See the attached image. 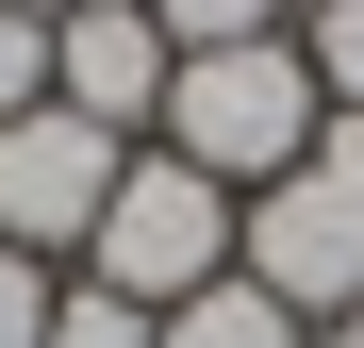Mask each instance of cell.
<instances>
[{
  "mask_svg": "<svg viewBox=\"0 0 364 348\" xmlns=\"http://www.w3.org/2000/svg\"><path fill=\"white\" fill-rule=\"evenodd\" d=\"M166 17L149 0H67V17H50V100L67 116H100V133H149L166 116Z\"/></svg>",
  "mask_w": 364,
  "mask_h": 348,
  "instance_id": "cell-5",
  "label": "cell"
},
{
  "mask_svg": "<svg viewBox=\"0 0 364 348\" xmlns=\"http://www.w3.org/2000/svg\"><path fill=\"white\" fill-rule=\"evenodd\" d=\"M232 183H199L182 149H133L116 166V216H100V249H83V282H116V299H149V315H182L199 282H232Z\"/></svg>",
  "mask_w": 364,
  "mask_h": 348,
  "instance_id": "cell-2",
  "label": "cell"
},
{
  "mask_svg": "<svg viewBox=\"0 0 364 348\" xmlns=\"http://www.w3.org/2000/svg\"><path fill=\"white\" fill-rule=\"evenodd\" d=\"M166 17V50H249V33H282L298 0H149Z\"/></svg>",
  "mask_w": 364,
  "mask_h": 348,
  "instance_id": "cell-9",
  "label": "cell"
},
{
  "mask_svg": "<svg viewBox=\"0 0 364 348\" xmlns=\"http://www.w3.org/2000/svg\"><path fill=\"white\" fill-rule=\"evenodd\" d=\"M116 166H133V133H100V116L67 100H33V116H0V249H100V216H116Z\"/></svg>",
  "mask_w": 364,
  "mask_h": 348,
  "instance_id": "cell-3",
  "label": "cell"
},
{
  "mask_svg": "<svg viewBox=\"0 0 364 348\" xmlns=\"http://www.w3.org/2000/svg\"><path fill=\"white\" fill-rule=\"evenodd\" d=\"M315 348H364V315H331V332H315Z\"/></svg>",
  "mask_w": 364,
  "mask_h": 348,
  "instance_id": "cell-13",
  "label": "cell"
},
{
  "mask_svg": "<svg viewBox=\"0 0 364 348\" xmlns=\"http://www.w3.org/2000/svg\"><path fill=\"white\" fill-rule=\"evenodd\" d=\"M33 100H50V17L0 0V116H33Z\"/></svg>",
  "mask_w": 364,
  "mask_h": 348,
  "instance_id": "cell-10",
  "label": "cell"
},
{
  "mask_svg": "<svg viewBox=\"0 0 364 348\" xmlns=\"http://www.w3.org/2000/svg\"><path fill=\"white\" fill-rule=\"evenodd\" d=\"M298 67H315L331 116H364V0H315V17H298Z\"/></svg>",
  "mask_w": 364,
  "mask_h": 348,
  "instance_id": "cell-8",
  "label": "cell"
},
{
  "mask_svg": "<svg viewBox=\"0 0 364 348\" xmlns=\"http://www.w3.org/2000/svg\"><path fill=\"white\" fill-rule=\"evenodd\" d=\"M17 17H67V0H17Z\"/></svg>",
  "mask_w": 364,
  "mask_h": 348,
  "instance_id": "cell-14",
  "label": "cell"
},
{
  "mask_svg": "<svg viewBox=\"0 0 364 348\" xmlns=\"http://www.w3.org/2000/svg\"><path fill=\"white\" fill-rule=\"evenodd\" d=\"M315 183H331V199H364V116H315Z\"/></svg>",
  "mask_w": 364,
  "mask_h": 348,
  "instance_id": "cell-12",
  "label": "cell"
},
{
  "mask_svg": "<svg viewBox=\"0 0 364 348\" xmlns=\"http://www.w3.org/2000/svg\"><path fill=\"white\" fill-rule=\"evenodd\" d=\"M232 265H249L298 332H331V315H364V199H331L315 166H282V183L232 216Z\"/></svg>",
  "mask_w": 364,
  "mask_h": 348,
  "instance_id": "cell-4",
  "label": "cell"
},
{
  "mask_svg": "<svg viewBox=\"0 0 364 348\" xmlns=\"http://www.w3.org/2000/svg\"><path fill=\"white\" fill-rule=\"evenodd\" d=\"M0 348H50V265L0 249Z\"/></svg>",
  "mask_w": 364,
  "mask_h": 348,
  "instance_id": "cell-11",
  "label": "cell"
},
{
  "mask_svg": "<svg viewBox=\"0 0 364 348\" xmlns=\"http://www.w3.org/2000/svg\"><path fill=\"white\" fill-rule=\"evenodd\" d=\"M50 348H166V315L116 282H50Z\"/></svg>",
  "mask_w": 364,
  "mask_h": 348,
  "instance_id": "cell-7",
  "label": "cell"
},
{
  "mask_svg": "<svg viewBox=\"0 0 364 348\" xmlns=\"http://www.w3.org/2000/svg\"><path fill=\"white\" fill-rule=\"evenodd\" d=\"M166 348H315V332H298V315L265 299V282H249V265H232V282H199V299H182V315H166Z\"/></svg>",
  "mask_w": 364,
  "mask_h": 348,
  "instance_id": "cell-6",
  "label": "cell"
},
{
  "mask_svg": "<svg viewBox=\"0 0 364 348\" xmlns=\"http://www.w3.org/2000/svg\"><path fill=\"white\" fill-rule=\"evenodd\" d=\"M315 67H298V33H249V50H182L166 67V116H149V149H182L199 183L232 199H265L282 166H315Z\"/></svg>",
  "mask_w": 364,
  "mask_h": 348,
  "instance_id": "cell-1",
  "label": "cell"
}]
</instances>
